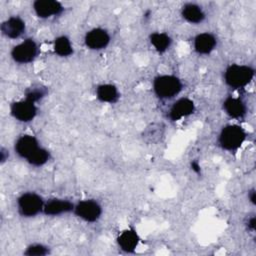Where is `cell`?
I'll list each match as a JSON object with an SVG mask.
<instances>
[{
	"mask_svg": "<svg viewBox=\"0 0 256 256\" xmlns=\"http://www.w3.org/2000/svg\"><path fill=\"white\" fill-rule=\"evenodd\" d=\"M39 48L33 39H25L11 50L12 59L19 64H28L32 62L38 55Z\"/></svg>",
	"mask_w": 256,
	"mask_h": 256,
	"instance_id": "5b68a950",
	"label": "cell"
},
{
	"mask_svg": "<svg viewBox=\"0 0 256 256\" xmlns=\"http://www.w3.org/2000/svg\"><path fill=\"white\" fill-rule=\"evenodd\" d=\"M45 201L35 192H25L17 199L18 212L23 217H35L43 212Z\"/></svg>",
	"mask_w": 256,
	"mask_h": 256,
	"instance_id": "277c9868",
	"label": "cell"
},
{
	"mask_svg": "<svg viewBox=\"0 0 256 256\" xmlns=\"http://www.w3.org/2000/svg\"><path fill=\"white\" fill-rule=\"evenodd\" d=\"M248 198L250 200V202L254 205L255 204V189H251L249 192H248Z\"/></svg>",
	"mask_w": 256,
	"mask_h": 256,
	"instance_id": "d4e9b609",
	"label": "cell"
},
{
	"mask_svg": "<svg viewBox=\"0 0 256 256\" xmlns=\"http://www.w3.org/2000/svg\"><path fill=\"white\" fill-rule=\"evenodd\" d=\"M151 45L159 53H164L171 46V37L164 32H154L149 37Z\"/></svg>",
	"mask_w": 256,
	"mask_h": 256,
	"instance_id": "d6986e66",
	"label": "cell"
},
{
	"mask_svg": "<svg viewBox=\"0 0 256 256\" xmlns=\"http://www.w3.org/2000/svg\"><path fill=\"white\" fill-rule=\"evenodd\" d=\"M223 109L229 117L234 119L243 118L247 111L245 103L240 98H235L231 96L227 97L224 100Z\"/></svg>",
	"mask_w": 256,
	"mask_h": 256,
	"instance_id": "2e32d148",
	"label": "cell"
},
{
	"mask_svg": "<svg viewBox=\"0 0 256 256\" xmlns=\"http://www.w3.org/2000/svg\"><path fill=\"white\" fill-rule=\"evenodd\" d=\"M255 71L249 65L231 64L224 72L225 83L233 89L246 87L254 78Z\"/></svg>",
	"mask_w": 256,
	"mask_h": 256,
	"instance_id": "6da1fadb",
	"label": "cell"
},
{
	"mask_svg": "<svg viewBox=\"0 0 256 256\" xmlns=\"http://www.w3.org/2000/svg\"><path fill=\"white\" fill-rule=\"evenodd\" d=\"M96 97L103 103H115L119 99V91L113 84H101L96 88Z\"/></svg>",
	"mask_w": 256,
	"mask_h": 256,
	"instance_id": "ac0fdd59",
	"label": "cell"
},
{
	"mask_svg": "<svg viewBox=\"0 0 256 256\" xmlns=\"http://www.w3.org/2000/svg\"><path fill=\"white\" fill-rule=\"evenodd\" d=\"M140 238L138 233L133 228L123 230L117 237V243L120 249L126 253H132L135 251L139 244Z\"/></svg>",
	"mask_w": 256,
	"mask_h": 256,
	"instance_id": "5bb4252c",
	"label": "cell"
},
{
	"mask_svg": "<svg viewBox=\"0 0 256 256\" xmlns=\"http://www.w3.org/2000/svg\"><path fill=\"white\" fill-rule=\"evenodd\" d=\"M47 94V89L45 87L42 86H32L30 88H28L25 92V99L36 103L39 100H41L42 98H44Z\"/></svg>",
	"mask_w": 256,
	"mask_h": 256,
	"instance_id": "7402d4cb",
	"label": "cell"
},
{
	"mask_svg": "<svg viewBox=\"0 0 256 256\" xmlns=\"http://www.w3.org/2000/svg\"><path fill=\"white\" fill-rule=\"evenodd\" d=\"M195 111L194 102L186 97L180 98L173 103L169 110V118L172 121H178L182 118L192 115Z\"/></svg>",
	"mask_w": 256,
	"mask_h": 256,
	"instance_id": "8fae6325",
	"label": "cell"
},
{
	"mask_svg": "<svg viewBox=\"0 0 256 256\" xmlns=\"http://www.w3.org/2000/svg\"><path fill=\"white\" fill-rule=\"evenodd\" d=\"M50 158V153L47 149L40 147L36 152H34L26 161L36 167H40L43 166L44 164H46L48 162Z\"/></svg>",
	"mask_w": 256,
	"mask_h": 256,
	"instance_id": "44dd1931",
	"label": "cell"
},
{
	"mask_svg": "<svg viewBox=\"0 0 256 256\" xmlns=\"http://www.w3.org/2000/svg\"><path fill=\"white\" fill-rule=\"evenodd\" d=\"M246 139V132L244 129L236 124H230L222 128L219 134L218 142L222 149L227 151H234L241 147Z\"/></svg>",
	"mask_w": 256,
	"mask_h": 256,
	"instance_id": "3957f363",
	"label": "cell"
},
{
	"mask_svg": "<svg viewBox=\"0 0 256 256\" xmlns=\"http://www.w3.org/2000/svg\"><path fill=\"white\" fill-rule=\"evenodd\" d=\"M217 40L211 33L204 32L194 38V50L200 55L210 54L216 47Z\"/></svg>",
	"mask_w": 256,
	"mask_h": 256,
	"instance_id": "9a60e30c",
	"label": "cell"
},
{
	"mask_svg": "<svg viewBox=\"0 0 256 256\" xmlns=\"http://www.w3.org/2000/svg\"><path fill=\"white\" fill-rule=\"evenodd\" d=\"M246 225H247V228H248L250 231L254 232V230H255V217L252 216L250 219H248Z\"/></svg>",
	"mask_w": 256,
	"mask_h": 256,
	"instance_id": "cb8c5ba5",
	"label": "cell"
},
{
	"mask_svg": "<svg viewBox=\"0 0 256 256\" xmlns=\"http://www.w3.org/2000/svg\"><path fill=\"white\" fill-rule=\"evenodd\" d=\"M53 49L54 52L60 57H68L73 54V46L71 41L65 35L59 36L54 40Z\"/></svg>",
	"mask_w": 256,
	"mask_h": 256,
	"instance_id": "ffe728a7",
	"label": "cell"
},
{
	"mask_svg": "<svg viewBox=\"0 0 256 256\" xmlns=\"http://www.w3.org/2000/svg\"><path fill=\"white\" fill-rule=\"evenodd\" d=\"M182 17L191 24H199L205 19V13L198 5L194 3H187L182 7Z\"/></svg>",
	"mask_w": 256,
	"mask_h": 256,
	"instance_id": "e0dca14e",
	"label": "cell"
},
{
	"mask_svg": "<svg viewBox=\"0 0 256 256\" xmlns=\"http://www.w3.org/2000/svg\"><path fill=\"white\" fill-rule=\"evenodd\" d=\"M183 88L181 80L174 75H159L153 81V90L160 99H171L178 95Z\"/></svg>",
	"mask_w": 256,
	"mask_h": 256,
	"instance_id": "7a4b0ae2",
	"label": "cell"
},
{
	"mask_svg": "<svg viewBox=\"0 0 256 256\" xmlns=\"http://www.w3.org/2000/svg\"><path fill=\"white\" fill-rule=\"evenodd\" d=\"M75 204L66 199L53 198L44 203L43 213L47 216H59L65 213L73 212Z\"/></svg>",
	"mask_w": 256,
	"mask_h": 256,
	"instance_id": "7c38bea8",
	"label": "cell"
},
{
	"mask_svg": "<svg viewBox=\"0 0 256 256\" xmlns=\"http://www.w3.org/2000/svg\"><path fill=\"white\" fill-rule=\"evenodd\" d=\"M73 212L83 221L93 223L101 217L102 207L96 200L85 199L75 204Z\"/></svg>",
	"mask_w": 256,
	"mask_h": 256,
	"instance_id": "8992f818",
	"label": "cell"
},
{
	"mask_svg": "<svg viewBox=\"0 0 256 256\" xmlns=\"http://www.w3.org/2000/svg\"><path fill=\"white\" fill-rule=\"evenodd\" d=\"M49 253H50L49 248L40 243L31 244L24 251V255H27V256H44V255H48Z\"/></svg>",
	"mask_w": 256,
	"mask_h": 256,
	"instance_id": "603a6c76",
	"label": "cell"
},
{
	"mask_svg": "<svg viewBox=\"0 0 256 256\" xmlns=\"http://www.w3.org/2000/svg\"><path fill=\"white\" fill-rule=\"evenodd\" d=\"M35 14L42 19L60 15L64 8L62 4L56 0H37L33 3Z\"/></svg>",
	"mask_w": 256,
	"mask_h": 256,
	"instance_id": "9c48e42d",
	"label": "cell"
},
{
	"mask_svg": "<svg viewBox=\"0 0 256 256\" xmlns=\"http://www.w3.org/2000/svg\"><path fill=\"white\" fill-rule=\"evenodd\" d=\"M84 43L91 50H102L110 43V35L105 29L94 28L86 33Z\"/></svg>",
	"mask_w": 256,
	"mask_h": 256,
	"instance_id": "ba28073f",
	"label": "cell"
},
{
	"mask_svg": "<svg viewBox=\"0 0 256 256\" xmlns=\"http://www.w3.org/2000/svg\"><path fill=\"white\" fill-rule=\"evenodd\" d=\"M191 167H192V170H194L196 173H199V172H200V166H199V164H198L197 162L193 161V162L191 163Z\"/></svg>",
	"mask_w": 256,
	"mask_h": 256,
	"instance_id": "484cf974",
	"label": "cell"
},
{
	"mask_svg": "<svg viewBox=\"0 0 256 256\" xmlns=\"http://www.w3.org/2000/svg\"><path fill=\"white\" fill-rule=\"evenodd\" d=\"M11 115L18 121L27 123L32 121L37 114V107L35 103L24 99L12 103L10 107Z\"/></svg>",
	"mask_w": 256,
	"mask_h": 256,
	"instance_id": "52a82bcc",
	"label": "cell"
},
{
	"mask_svg": "<svg viewBox=\"0 0 256 256\" xmlns=\"http://www.w3.org/2000/svg\"><path fill=\"white\" fill-rule=\"evenodd\" d=\"M41 146L38 140L32 135H22L15 142V152L17 155L27 160L34 152H36Z\"/></svg>",
	"mask_w": 256,
	"mask_h": 256,
	"instance_id": "30bf717a",
	"label": "cell"
},
{
	"mask_svg": "<svg viewBox=\"0 0 256 256\" xmlns=\"http://www.w3.org/2000/svg\"><path fill=\"white\" fill-rule=\"evenodd\" d=\"M0 29L5 37L10 39H17L24 34L26 26L25 22L20 17L12 16L2 22Z\"/></svg>",
	"mask_w": 256,
	"mask_h": 256,
	"instance_id": "4fadbf2b",
	"label": "cell"
}]
</instances>
